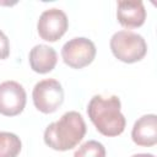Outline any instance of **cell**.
I'll return each instance as SVG.
<instances>
[{"label": "cell", "instance_id": "ba28073f", "mask_svg": "<svg viewBox=\"0 0 157 157\" xmlns=\"http://www.w3.org/2000/svg\"><path fill=\"white\" fill-rule=\"evenodd\" d=\"M117 18L123 27L136 28L145 23L146 9L140 0H123L117 5Z\"/></svg>", "mask_w": 157, "mask_h": 157}, {"label": "cell", "instance_id": "6da1fadb", "mask_svg": "<svg viewBox=\"0 0 157 157\" xmlns=\"http://www.w3.org/2000/svg\"><path fill=\"white\" fill-rule=\"evenodd\" d=\"M121 103L118 96L104 97L96 94L87 105V114L96 129L104 136H118L125 130L126 120L120 112Z\"/></svg>", "mask_w": 157, "mask_h": 157}, {"label": "cell", "instance_id": "8992f818", "mask_svg": "<svg viewBox=\"0 0 157 157\" xmlns=\"http://www.w3.org/2000/svg\"><path fill=\"white\" fill-rule=\"evenodd\" d=\"M69 27L66 13L60 9H49L42 12L37 23V31L42 39L47 42H56L60 39Z\"/></svg>", "mask_w": 157, "mask_h": 157}, {"label": "cell", "instance_id": "52a82bcc", "mask_svg": "<svg viewBox=\"0 0 157 157\" xmlns=\"http://www.w3.org/2000/svg\"><path fill=\"white\" fill-rule=\"evenodd\" d=\"M27 101L26 91L16 81H4L0 83V114L15 117L22 113Z\"/></svg>", "mask_w": 157, "mask_h": 157}, {"label": "cell", "instance_id": "3957f363", "mask_svg": "<svg viewBox=\"0 0 157 157\" xmlns=\"http://www.w3.org/2000/svg\"><path fill=\"white\" fill-rule=\"evenodd\" d=\"M109 44L113 55L126 64L140 61L147 53V44L144 37L131 31L115 32Z\"/></svg>", "mask_w": 157, "mask_h": 157}, {"label": "cell", "instance_id": "5b68a950", "mask_svg": "<svg viewBox=\"0 0 157 157\" xmlns=\"http://www.w3.org/2000/svg\"><path fill=\"white\" fill-rule=\"evenodd\" d=\"M96 52V45L91 39L76 37L63 45L61 58L67 66L72 69H82L93 61Z\"/></svg>", "mask_w": 157, "mask_h": 157}, {"label": "cell", "instance_id": "277c9868", "mask_svg": "<svg viewBox=\"0 0 157 157\" xmlns=\"http://www.w3.org/2000/svg\"><path fill=\"white\" fill-rule=\"evenodd\" d=\"M34 107L44 113H54L64 102V90L55 78H45L36 83L32 92Z\"/></svg>", "mask_w": 157, "mask_h": 157}, {"label": "cell", "instance_id": "4fadbf2b", "mask_svg": "<svg viewBox=\"0 0 157 157\" xmlns=\"http://www.w3.org/2000/svg\"><path fill=\"white\" fill-rule=\"evenodd\" d=\"M10 55V42L7 36L0 31V59H6Z\"/></svg>", "mask_w": 157, "mask_h": 157}, {"label": "cell", "instance_id": "30bf717a", "mask_svg": "<svg viewBox=\"0 0 157 157\" xmlns=\"http://www.w3.org/2000/svg\"><path fill=\"white\" fill-rule=\"evenodd\" d=\"M28 60L31 69L34 72L47 74L55 67L58 63V54L54 48L45 44H38L31 49Z\"/></svg>", "mask_w": 157, "mask_h": 157}, {"label": "cell", "instance_id": "8fae6325", "mask_svg": "<svg viewBox=\"0 0 157 157\" xmlns=\"http://www.w3.org/2000/svg\"><path fill=\"white\" fill-rule=\"evenodd\" d=\"M21 147V140L16 134L0 131V157H17Z\"/></svg>", "mask_w": 157, "mask_h": 157}, {"label": "cell", "instance_id": "7c38bea8", "mask_svg": "<svg viewBox=\"0 0 157 157\" xmlns=\"http://www.w3.org/2000/svg\"><path fill=\"white\" fill-rule=\"evenodd\" d=\"M74 157H105V148L101 142L88 140L75 151Z\"/></svg>", "mask_w": 157, "mask_h": 157}, {"label": "cell", "instance_id": "9c48e42d", "mask_svg": "<svg viewBox=\"0 0 157 157\" xmlns=\"http://www.w3.org/2000/svg\"><path fill=\"white\" fill-rule=\"evenodd\" d=\"M131 139L137 146L151 147L157 144V117L146 114L139 118L131 130Z\"/></svg>", "mask_w": 157, "mask_h": 157}, {"label": "cell", "instance_id": "7a4b0ae2", "mask_svg": "<svg viewBox=\"0 0 157 157\" xmlns=\"http://www.w3.org/2000/svg\"><path fill=\"white\" fill-rule=\"evenodd\" d=\"M86 134V123L78 112L71 110L45 128L44 142L53 150L67 151L74 148Z\"/></svg>", "mask_w": 157, "mask_h": 157}, {"label": "cell", "instance_id": "5bb4252c", "mask_svg": "<svg viewBox=\"0 0 157 157\" xmlns=\"http://www.w3.org/2000/svg\"><path fill=\"white\" fill-rule=\"evenodd\" d=\"M131 157H155V156L152 153H136V155H134Z\"/></svg>", "mask_w": 157, "mask_h": 157}]
</instances>
